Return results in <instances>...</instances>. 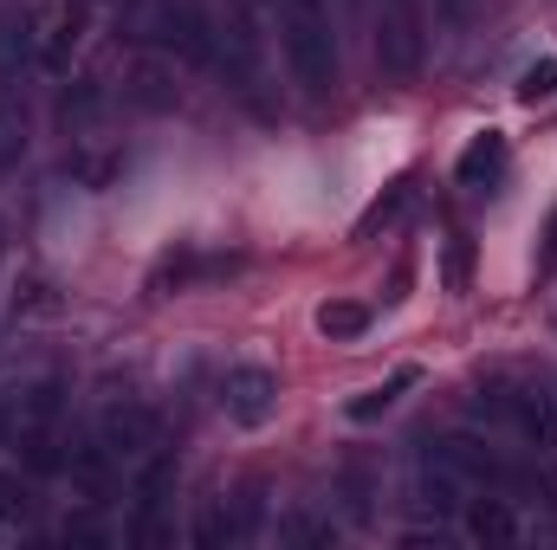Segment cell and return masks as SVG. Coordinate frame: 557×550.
I'll return each instance as SVG.
<instances>
[{
	"mask_svg": "<svg viewBox=\"0 0 557 550\" xmlns=\"http://www.w3.org/2000/svg\"><path fill=\"white\" fill-rule=\"evenodd\" d=\"M278 52H285V72L298 91L324 98L337 91V20H331V0H278Z\"/></svg>",
	"mask_w": 557,
	"mask_h": 550,
	"instance_id": "6da1fadb",
	"label": "cell"
},
{
	"mask_svg": "<svg viewBox=\"0 0 557 550\" xmlns=\"http://www.w3.org/2000/svg\"><path fill=\"white\" fill-rule=\"evenodd\" d=\"M260 20H267V13L234 7V13L221 20V46H214V72H221L227 91H240L247 104H267V85H273V59H267Z\"/></svg>",
	"mask_w": 557,
	"mask_h": 550,
	"instance_id": "7a4b0ae2",
	"label": "cell"
},
{
	"mask_svg": "<svg viewBox=\"0 0 557 550\" xmlns=\"http://www.w3.org/2000/svg\"><path fill=\"white\" fill-rule=\"evenodd\" d=\"M370 52H376V72H383V78H416L421 65H428V33H421L416 0H383Z\"/></svg>",
	"mask_w": 557,
	"mask_h": 550,
	"instance_id": "3957f363",
	"label": "cell"
},
{
	"mask_svg": "<svg viewBox=\"0 0 557 550\" xmlns=\"http://www.w3.org/2000/svg\"><path fill=\"white\" fill-rule=\"evenodd\" d=\"M85 7L91 0H46L33 7V52H39V78H65L72 52L85 39Z\"/></svg>",
	"mask_w": 557,
	"mask_h": 550,
	"instance_id": "277c9868",
	"label": "cell"
},
{
	"mask_svg": "<svg viewBox=\"0 0 557 550\" xmlns=\"http://www.w3.org/2000/svg\"><path fill=\"white\" fill-rule=\"evenodd\" d=\"M214 396H221V414H227L234 427H267L278 414V402H285V389H278V376L267 363H234Z\"/></svg>",
	"mask_w": 557,
	"mask_h": 550,
	"instance_id": "5b68a950",
	"label": "cell"
},
{
	"mask_svg": "<svg viewBox=\"0 0 557 550\" xmlns=\"http://www.w3.org/2000/svg\"><path fill=\"white\" fill-rule=\"evenodd\" d=\"M175 98H182V65L169 52H137L131 72H124V85H117V104H131V111H169Z\"/></svg>",
	"mask_w": 557,
	"mask_h": 550,
	"instance_id": "8992f818",
	"label": "cell"
},
{
	"mask_svg": "<svg viewBox=\"0 0 557 550\" xmlns=\"http://www.w3.org/2000/svg\"><path fill=\"white\" fill-rule=\"evenodd\" d=\"M428 460H441V466L460 473L467 486H512L506 460H499L480 434H441V440H428Z\"/></svg>",
	"mask_w": 557,
	"mask_h": 550,
	"instance_id": "52a82bcc",
	"label": "cell"
},
{
	"mask_svg": "<svg viewBox=\"0 0 557 550\" xmlns=\"http://www.w3.org/2000/svg\"><path fill=\"white\" fill-rule=\"evenodd\" d=\"M98 447L111 460H143L156 447V414L143 409V402H111V409L98 414Z\"/></svg>",
	"mask_w": 557,
	"mask_h": 550,
	"instance_id": "ba28073f",
	"label": "cell"
},
{
	"mask_svg": "<svg viewBox=\"0 0 557 550\" xmlns=\"http://www.w3.org/2000/svg\"><path fill=\"white\" fill-rule=\"evenodd\" d=\"M506 162H512V142H506V130H480V137L460 149L454 182H460L467 195H493V188L506 182Z\"/></svg>",
	"mask_w": 557,
	"mask_h": 550,
	"instance_id": "9c48e42d",
	"label": "cell"
},
{
	"mask_svg": "<svg viewBox=\"0 0 557 550\" xmlns=\"http://www.w3.org/2000/svg\"><path fill=\"white\" fill-rule=\"evenodd\" d=\"M460 525H467V538H473V545H512V538H525V518L512 512V499H499V492H486V486H473V492H467Z\"/></svg>",
	"mask_w": 557,
	"mask_h": 550,
	"instance_id": "30bf717a",
	"label": "cell"
},
{
	"mask_svg": "<svg viewBox=\"0 0 557 550\" xmlns=\"http://www.w3.org/2000/svg\"><path fill=\"white\" fill-rule=\"evenodd\" d=\"M39 72L33 52V7H0V91H20Z\"/></svg>",
	"mask_w": 557,
	"mask_h": 550,
	"instance_id": "8fae6325",
	"label": "cell"
},
{
	"mask_svg": "<svg viewBox=\"0 0 557 550\" xmlns=\"http://www.w3.org/2000/svg\"><path fill=\"white\" fill-rule=\"evenodd\" d=\"M111 104H117V91H111L104 78H65V91H59V130H65V137H91V124H98Z\"/></svg>",
	"mask_w": 557,
	"mask_h": 550,
	"instance_id": "7c38bea8",
	"label": "cell"
},
{
	"mask_svg": "<svg viewBox=\"0 0 557 550\" xmlns=\"http://www.w3.org/2000/svg\"><path fill=\"white\" fill-rule=\"evenodd\" d=\"M253 532H260V492H234V499H221V505L195 525L201 545H240V538H253Z\"/></svg>",
	"mask_w": 557,
	"mask_h": 550,
	"instance_id": "4fadbf2b",
	"label": "cell"
},
{
	"mask_svg": "<svg viewBox=\"0 0 557 550\" xmlns=\"http://www.w3.org/2000/svg\"><path fill=\"white\" fill-rule=\"evenodd\" d=\"M26 149H33V117L13 91H0V175H13L26 162Z\"/></svg>",
	"mask_w": 557,
	"mask_h": 550,
	"instance_id": "5bb4252c",
	"label": "cell"
},
{
	"mask_svg": "<svg viewBox=\"0 0 557 550\" xmlns=\"http://www.w3.org/2000/svg\"><path fill=\"white\" fill-rule=\"evenodd\" d=\"M234 273V260L227 253H182V260H162V273H156V291H188V285H201V278H221Z\"/></svg>",
	"mask_w": 557,
	"mask_h": 550,
	"instance_id": "9a60e30c",
	"label": "cell"
},
{
	"mask_svg": "<svg viewBox=\"0 0 557 550\" xmlns=\"http://www.w3.org/2000/svg\"><path fill=\"white\" fill-rule=\"evenodd\" d=\"M318 337H331V343H350V337H363L370 330V304H357V298H331V304H318Z\"/></svg>",
	"mask_w": 557,
	"mask_h": 550,
	"instance_id": "2e32d148",
	"label": "cell"
},
{
	"mask_svg": "<svg viewBox=\"0 0 557 550\" xmlns=\"http://www.w3.org/2000/svg\"><path fill=\"white\" fill-rule=\"evenodd\" d=\"M512 98H519L525 111H539V104H557V52H545V59H532V65L519 72Z\"/></svg>",
	"mask_w": 557,
	"mask_h": 550,
	"instance_id": "e0dca14e",
	"label": "cell"
},
{
	"mask_svg": "<svg viewBox=\"0 0 557 550\" xmlns=\"http://www.w3.org/2000/svg\"><path fill=\"white\" fill-rule=\"evenodd\" d=\"M403 389H416V370H396L389 383H376V389H363L357 402H350V421H376V414H389L403 402Z\"/></svg>",
	"mask_w": 557,
	"mask_h": 550,
	"instance_id": "ac0fdd59",
	"label": "cell"
},
{
	"mask_svg": "<svg viewBox=\"0 0 557 550\" xmlns=\"http://www.w3.org/2000/svg\"><path fill=\"white\" fill-rule=\"evenodd\" d=\"M65 168H72V182H85V188H104V182L124 168V155H111V149H104V155H98V149H78Z\"/></svg>",
	"mask_w": 557,
	"mask_h": 550,
	"instance_id": "d6986e66",
	"label": "cell"
},
{
	"mask_svg": "<svg viewBox=\"0 0 557 550\" xmlns=\"http://www.w3.org/2000/svg\"><path fill=\"white\" fill-rule=\"evenodd\" d=\"M26 479L20 473H0V525H13V518H26Z\"/></svg>",
	"mask_w": 557,
	"mask_h": 550,
	"instance_id": "ffe728a7",
	"label": "cell"
},
{
	"mask_svg": "<svg viewBox=\"0 0 557 550\" xmlns=\"http://www.w3.org/2000/svg\"><path fill=\"white\" fill-rule=\"evenodd\" d=\"M278 538H292V545H331V538H337V525H318V518H292Z\"/></svg>",
	"mask_w": 557,
	"mask_h": 550,
	"instance_id": "44dd1931",
	"label": "cell"
},
{
	"mask_svg": "<svg viewBox=\"0 0 557 550\" xmlns=\"http://www.w3.org/2000/svg\"><path fill=\"white\" fill-rule=\"evenodd\" d=\"M473 7H480V0H434V13H441V20H467Z\"/></svg>",
	"mask_w": 557,
	"mask_h": 550,
	"instance_id": "7402d4cb",
	"label": "cell"
}]
</instances>
